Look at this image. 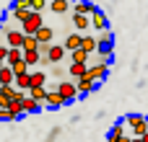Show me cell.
I'll return each instance as SVG.
<instances>
[{
  "instance_id": "cell-1",
  "label": "cell",
  "mask_w": 148,
  "mask_h": 142,
  "mask_svg": "<svg viewBox=\"0 0 148 142\" xmlns=\"http://www.w3.org/2000/svg\"><path fill=\"white\" fill-rule=\"evenodd\" d=\"M125 124L133 129L135 137H143L148 132V116H143V114H127L125 116Z\"/></svg>"
},
{
  "instance_id": "cell-2",
  "label": "cell",
  "mask_w": 148,
  "mask_h": 142,
  "mask_svg": "<svg viewBox=\"0 0 148 142\" xmlns=\"http://www.w3.org/2000/svg\"><path fill=\"white\" fill-rule=\"evenodd\" d=\"M42 26H44V18H42V13L31 10V16H29V18L21 23V31H23V34H36Z\"/></svg>"
},
{
  "instance_id": "cell-3",
  "label": "cell",
  "mask_w": 148,
  "mask_h": 142,
  "mask_svg": "<svg viewBox=\"0 0 148 142\" xmlns=\"http://www.w3.org/2000/svg\"><path fill=\"white\" fill-rule=\"evenodd\" d=\"M107 72H109V62H96V65H88V72H86V78H88V80H96V83H101V80L107 78Z\"/></svg>"
},
{
  "instance_id": "cell-4",
  "label": "cell",
  "mask_w": 148,
  "mask_h": 142,
  "mask_svg": "<svg viewBox=\"0 0 148 142\" xmlns=\"http://www.w3.org/2000/svg\"><path fill=\"white\" fill-rule=\"evenodd\" d=\"M57 91H60V96L68 101V103H73L81 93H78V85H75V80L73 83H57Z\"/></svg>"
},
{
  "instance_id": "cell-5",
  "label": "cell",
  "mask_w": 148,
  "mask_h": 142,
  "mask_svg": "<svg viewBox=\"0 0 148 142\" xmlns=\"http://www.w3.org/2000/svg\"><path fill=\"white\" fill-rule=\"evenodd\" d=\"M23 39H26V34H23L21 28H10V31L5 34V44H8V47H18V49H23Z\"/></svg>"
},
{
  "instance_id": "cell-6",
  "label": "cell",
  "mask_w": 148,
  "mask_h": 142,
  "mask_svg": "<svg viewBox=\"0 0 148 142\" xmlns=\"http://www.w3.org/2000/svg\"><path fill=\"white\" fill-rule=\"evenodd\" d=\"M81 44H83V34H81V31H75V34H68V36H65V41H62V47H65L68 52H75V49H81Z\"/></svg>"
},
{
  "instance_id": "cell-7",
  "label": "cell",
  "mask_w": 148,
  "mask_h": 142,
  "mask_svg": "<svg viewBox=\"0 0 148 142\" xmlns=\"http://www.w3.org/2000/svg\"><path fill=\"white\" fill-rule=\"evenodd\" d=\"M75 85H78V93H81V96H88V93H94V91L99 88V83H96V80H88L86 75H83V78H78V80H75Z\"/></svg>"
},
{
  "instance_id": "cell-8",
  "label": "cell",
  "mask_w": 148,
  "mask_h": 142,
  "mask_svg": "<svg viewBox=\"0 0 148 142\" xmlns=\"http://www.w3.org/2000/svg\"><path fill=\"white\" fill-rule=\"evenodd\" d=\"M91 26H94L96 31H107V28H109V21H107V16H104L99 8L91 13Z\"/></svg>"
},
{
  "instance_id": "cell-9",
  "label": "cell",
  "mask_w": 148,
  "mask_h": 142,
  "mask_svg": "<svg viewBox=\"0 0 148 142\" xmlns=\"http://www.w3.org/2000/svg\"><path fill=\"white\" fill-rule=\"evenodd\" d=\"M68 101L60 96V91H47V98H44V106H49V109H60V106H65Z\"/></svg>"
},
{
  "instance_id": "cell-10",
  "label": "cell",
  "mask_w": 148,
  "mask_h": 142,
  "mask_svg": "<svg viewBox=\"0 0 148 142\" xmlns=\"http://www.w3.org/2000/svg\"><path fill=\"white\" fill-rule=\"evenodd\" d=\"M94 10H96V5L88 3V0H75L73 3V13H78V16H91Z\"/></svg>"
},
{
  "instance_id": "cell-11",
  "label": "cell",
  "mask_w": 148,
  "mask_h": 142,
  "mask_svg": "<svg viewBox=\"0 0 148 142\" xmlns=\"http://www.w3.org/2000/svg\"><path fill=\"white\" fill-rule=\"evenodd\" d=\"M21 103H23V114H36V111H42V106H44L42 101H36V98H31V96H26Z\"/></svg>"
},
{
  "instance_id": "cell-12",
  "label": "cell",
  "mask_w": 148,
  "mask_h": 142,
  "mask_svg": "<svg viewBox=\"0 0 148 142\" xmlns=\"http://www.w3.org/2000/svg\"><path fill=\"white\" fill-rule=\"evenodd\" d=\"M65 52H68V49H65L62 44H52V49H49V54H47V60H49L52 65H55V62H62V57H65Z\"/></svg>"
},
{
  "instance_id": "cell-13",
  "label": "cell",
  "mask_w": 148,
  "mask_h": 142,
  "mask_svg": "<svg viewBox=\"0 0 148 142\" xmlns=\"http://www.w3.org/2000/svg\"><path fill=\"white\" fill-rule=\"evenodd\" d=\"M68 72L73 75V80H78V78H83V75L88 72V65H86V62H70Z\"/></svg>"
},
{
  "instance_id": "cell-14",
  "label": "cell",
  "mask_w": 148,
  "mask_h": 142,
  "mask_svg": "<svg viewBox=\"0 0 148 142\" xmlns=\"http://www.w3.org/2000/svg\"><path fill=\"white\" fill-rule=\"evenodd\" d=\"M70 3H73V0H49V8H52V13L62 16V13L70 10Z\"/></svg>"
},
{
  "instance_id": "cell-15",
  "label": "cell",
  "mask_w": 148,
  "mask_h": 142,
  "mask_svg": "<svg viewBox=\"0 0 148 142\" xmlns=\"http://www.w3.org/2000/svg\"><path fill=\"white\" fill-rule=\"evenodd\" d=\"M73 26H75V31H86V28L91 26V16H78V13H73Z\"/></svg>"
},
{
  "instance_id": "cell-16",
  "label": "cell",
  "mask_w": 148,
  "mask_h": 142,
  "mask_svg": "<svg viewBox=\"0 0 148 142\" xmlns=\"http://www.w3.org/2000/svg\"><path fill=\"white\" fill-rule=\"evenodd\" d=\"M81 49H83V52H88V54L99 52V39H96V36H83V44H81Z\"/></svg>"
},
{
  "instance_id": "cell-17",
  "label": "cell",
  "mask_w": 148,
  "mask_h": 142,
  "mask_svg": "<svg viewBox=\"0 0 148 142\" xmlns=\"http://www.w3.org/2000/svg\"><path fill=\"white\" fill-rule=\"evenodd\" d=\"M0 80H3V85H10V83L16 80V72H13L10 65H3V67H0Z\"/></svg>"
},
{
  "instance_id": "cell-18",
  "label": "cell",
  "mask_w": 148,
  "mask_h": 142,
  "mask_svg": "<svg viewBox=\"0 0 148 142\" xmlns=\"http://www.w3.org/2000/svg\"><path fill=\"white\" fill-rule=\"evenodd\" d=\"M21 60H23V49L10 47V52H8V57H5V65H16V62H21Z\"/></svg>"
},
{
  "instance_id": "cell-19",
  "label": "cell",
  "mask_w": 148,
  "mask_h": 142,
  "mask_svg": "<svg viewBox=\"0 0 148 142\" xmlns=\"http://www.w3.org/2000/svg\"><path fill=\"white\" fill-rule=\"evenodd\" d=\"M23 62H29V67H34V65L42 62V54H39L36 49H29V52L23 49Z\"/></svg>"
},
{
  "instance_id": "cell-20",
  "label": "cell",
  "mask_w": 148,
  "mask_h": 142,
  "mask_svg": "<svg viewBox=\"0 0 148 142\" xmlns=\"http://www.w3.org/2000/svg\"><path fill=\"white\" fill-rule=\"evenodd\" d=\"M16 88H18V91H29V88H31V72L16 75Z\"/></svg>"
},
{
  "instance_id": "cell-21",
  "label": "cell",
  "mask_w": 148,
  "mask_h": 142,
  "mask_svg": "<svg viewBox=\"0 0 148 142\" xmlns=\"http://www.w3.org/2000/svg\"><path fill=\"white\" fill-rule=\"evenodd\" d=\"M29 96L44 103V98H47V88H44V85H31V88H29Z\"/></svg>"
},
{
  "instance_id": "cell-22",
  "label": "cell",
  "mask_w": 148,
  "mask_h": 142,
  "mask_svg": "<svg viewBox=\"0 0 148 142\" xmlns=\"http://www.w3.org/2000/svg\"><path fill=\"white\" fill-rule=\"evenodd\" d=\"M120 137H125V122H117V124L109 129V137H107V140H120Z\"/></svg>"
},
{
  "instance_id": "cell-23",
  "label": "cell",
  "mask_w": 148,
  "mask_h": 142,
  "mask_svg": "<svg viewBox=\"0 0 148 142\" xmlns=\"http://www.w3.org/2000/svg\"><path fill=\"white\" fill-rule=\"evenodd\" d=\"M10 13H13V18H16V21H21V23H23V21L31 16V8H10Z\"/></svg>"
},
{
  "instance_id": "cell-24",
  "label": "cell",
  "mask_w": 148,
  "mask_h": 142,
  "mask_svg": "<svg viewBox=\"0 0 148 142\" xmlns=\"http://www.w3.org/2000/svg\"><path fill=\"white\" fill-rule=\"evenodd\" d=\"M23 49L29 52V49H39V39H36V34H26V39H23Z\"/></svg>"
},
{
  "instance_id": "cell-25",
  "label": "cell",
  "mask_w": 148,
  "mask_h": 142,
  "mask_svg": "<svg viewBox=\"0 0 148 142\" xmlns=\"http://www.w3.org/2000/svg\"><path fill=\"white\" fill-rule=\"evenodd\" d=\"M36 39H39V41H52V28H49V26H42V28L36 31Z\"/></svg>"
},
{
  "instance_id": "cell-26",
  "label": "cell",
  "mask_w": 148,
  "mask_h": 142,
  "mask_svg": "<svg viewBox=\"0 0 148 142\" xmlns=\"http://www.w3.org/2000/svg\"><path fill=\"white\" fill-rule=\"evenodd\" d=\"M70 62H88V52H83V49L70 52Z\"/></svg>"
},
{
  "instance_id": "cell-27",
  "label": "cell",
  "mask_w": 148,
  "mask_h": 142,
  "mask_svg": "<svg viewBox=\"0 0 148 142\" xmlns=\"http://www.w3.org/2000/svg\"><path fill=\"white\" fill-rule=\"evenodd\" d=\"M10 67H13V72H16V75H26V72L31 70V67H29V62H23V60H21V62H16V65H10Z\"/></svg>"
},
{
  "instance_id": "cell-28",
  "label": "cell",
  "mask_w": 148,
  "mask_h": 142,
  "mask_svg": "<svg viewBox=\"0 0 148 142\" xmlns=\"http://www.w3.org/2000/svg\"><path fill=\"white\" fill-rule=\"evenodd\" d=\"M44 80H47V75H44L42 70L31 72V85H44Z\"/></svg>"
},
{
  "instance_id": "cell-29",
  "label": "cell",
  "mask_w": 148,
  "mask_h": 142,
  "mask_svg": "<svg viewBox=\"0 0 148 142\" xmlns=\"http://www.w3.org/2000/svg\"><path fill=\"white\" fill-rule=\"evenodd\" d=\"M47 5H49V0H31V10H36V13H42Z\"/></svg>"
},
{
  "instance_id": "cell-30",
  "label": "cell",
  "mask_w": 148,
  "mask_h": 142,
  "mask_svg": "<svg viewBox=\"0 0 148 142\" xmlns=\"http://www.w3.org/2000/svg\"><path fill=\"white\" fill-rule=\"evenodd\" d=\"M0 122H13V114H10V109H0Z\"/></svg>"
},
{
  "instance_id": "cell-31",
  "label": "cell",
  "mask_w": 148,
  "mask_h": 142,
  "mask_svg": "<svg viewBox=\"0 0 148 142\" xmlns=\"http://www.w3.org/2000/svg\"><path fill=\"white\" fill-rule=\"evenodd\" d=\"M10 8H31V0H13Z\"/></svg>"
},
{
  "instance_id": "cell-32",
  "label": "cell",
  "mask_w": 148,
  "mask_h": 142,
  "mask_svg": "<svg viewBox=\"0 0 148 142\" xmlns=\"http://www.w3.org/2000/svg\"><path fill=\"white\" fill-rule=\"evenodd\" d=\"M8 106H10V98H8V96L0 91V109H8Z\"/></svg>"
},
{
  "instance_id": "cell-33",
  "label": "cell",
  "mask_w": 148,
  "mask_h": 142,
  "mask_svg": "<svg viewBox=\"0 0 148 142\" xmlns=\"http://www.w3.org/2000/svg\"><path fill=\"white\" fill-rule=\"evenodd\" d=\"M133 137H120V140H107V142H130Z\"/></svg>"
},
{
  "instance_id": "cell-34",
  "label": "cell",
  "mask_w": 148,
  "mask_h": 142,
  "mask_svg": "<svg viewBox=\"0 0 148 142\" xmlns=\"http://www.w3.org/2000/svg\"><path fill=\"white\" fill-rule=\"evenodd\" d=\"M3 65H5V57H3V54H0V67H3Z\"/></svg>"
},
{
  "instance_id": "cell-35",
  "label": "cell",
  "mask_w": 148,
  "mask_h": 142,
  "mask_svg": "<svg viewBox=\"0 0 148 142\" xmlns=\"http://www.w3.org/2000/svg\"><path fill=\"white\" fill-rule=\"evenodd\" d=\"M130 142H143V140H140V137H133V140H130Z\"/></svg>"
},
{
  "instance_id": "cell-36",
  "label": "cell",
  "mask_w": 148,
  "mask_h": 142,
  "mask_svg": "<svg viewBox=\"0 0 148 142\" xmlns=\"http://www.w3.org/2000/svg\"><path fill=\"white\" fill-rule=\"evenodd\" d=\"M140 140H143V142H148V132H146V135H143V137H140Z\"/></svg>"
},
{
  "instance_id": "cell-37",
  "label": "cell",
  "mask_w": 148,
  "mask_h": 142,
  "mask_svg": "<svg viewBox=\"0 0 148 142\" xmlns=\"http://www.w3.org/2000/svg\"><path fill=\"white\" fill-rule=\"evenodd\" d=\"M0 88H3V80H0Z\"/></svg>"
}]
</instances>
